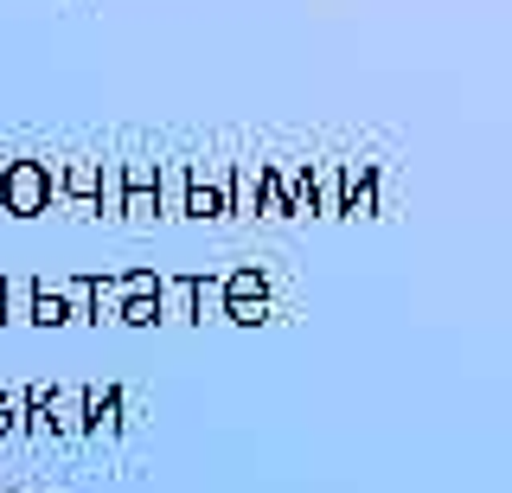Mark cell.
I'll list each match as a JSON object with an SVG mask.
<instances>
[{"instance_id": "cell-1", "label": "cell", "mask_w": 512, "mask_h": 493, "mask_svg": "<svg viewBox=\"0 0 512 493\" xmlns=\"http://www.w3.org/2000/svg\"><path fill=\"white\" fill-rule=\"evenodd\" d=\"M52 167L45 161H0V212L7 218H39L52 212Z\"/></svg>"}, {"instance_id": "cell-2", "label": "cell", "mask_w": 512, "mask_h": 493, "mask_svg": "<svg viewBox=\"0 0 512 493\" xmlns=\"http://www.w3.org/2000/svg\"><path fill=\"white\" fill-rule=\"evenodd\" d=\"M224 321H237V327L269 321V276L256 263H244V269L224 276Z\"/></svg>"}, {"instance_id": "cell-3", "label": "cell", "mask_w": 512, "mask_h": 493, "mask_svg": "<svg viewBox=\"0 0 512 493\" xmlns=\"http://www.w3.org/2000/svg\"><path fill=\"white\" fill-rule=\"evenodd\" d=\"M116 212L128 225H154L160 199H154V167L148 161H116Z\"/></svg>"}, {"instance_id": "cell-4", "label": "cell", "mask_w": 512, "mask_h": 493, "mask_svg": "<svg viewBox=\"0 0 512 493\" xmlns=\"http://www.w3.org/2000/svg\"><path fill=\"white\" fill-rule=\"evenodd\" d=\"M122 308H116V321L122 327H154L160 321V276L154 269H122Z\"/></svg>"}, {"instance_id": "cell-5", "label": "cell", "mask_w": 512, "mask_h": 493, "mask_svg": "<svg viewBox=\"0 0 512 493\" xmlns=\"http://www.w3.org/2000/svg\"><path fill=\"white\" fill-rule=\"evenodd\" d=\"M224 161H199V167H186V199H180V212L186 218H224Z\"/></svg>"}, {"instance_id": "cell-6", "label": "cell", "mask_w": 512, "mask_h": 493, "mask_svg": "<svg viewBox=\"0 0 512 493\" xmlns=\"http://www.w3.org/2000/svg\"><path fill=\"white\" fill-rule=\"evenodd\" d=\"M52 193H64L84 212H103V161H64L52 167Z\"/></svg>"}, {"instance_id": "cell-7", "label": "cell", "mask_w": 512, "mask_h": 493, "mask_svg": "<svg viewBox=\"0 0 512 493\" xmlns=\"http://www.w3.org/2000/svg\"><path fill=\"white\" fill-rule=\"evenodd\" d=\"M378 212V161H346L340 167V218H372Z\"/></svg>"}, {"instance_id": "cell-8", "label": "cell", "mask_w": 512, "mask_h": 493, "mask_svg": "<svg viewBox=\"0 0 512 493\" xmlns=\"http://www.w3.org/2000/svg\"><path fill=\"white\" fill-rule=\"evenodd\" d=\"M122 385H90L84 391V436H122Z\"/></svg>"}, {"instance_id": "cell-9", "label": "cell", "mask_w": 512, "mask_h": 493, "mask_svg": "<svg viewBox=\"0 0 512 493\" xmlns=\"http://www.w3.org/2000/svg\"><path fill=\"white\" fill-rule=\"evenodd\" d=\"M269 161H231L224 173V218H256V186H263Z\"/></svg>"}, {"instance_id": "cell-10", "label": "cell", "mask_w": 512, "mask_h": 493, "mask_svg": "<svg viewBox=\"0 0 512 493\" xmlns=\"http://www.w3.org/2000/svg\"><path fill=\"white\" fill-rule=\"evenodd\" d=\"M39 429L84 436V391H45V417H39Z\"/></svg>"}, {"instance_id": "cell-11", "label": "cell", "mask_w": 512, "mask_h": 493, "mask_svg": "<svg viewBox=\"0 0 512 493\" xmlns=\"http://www.w3.org/2000/svg\"><path fill=\"white\" fill-rule=\"evenodd\" d=\"M26 321L64 327V321H71V301H64V289H52V282H32V289H26Z\"/></svg>"}, {"instance_id": "cell-12", "label": "cell", "mask_w": 512, "mask_h": 493, "mask_svg": "<svg viewBox=\"0 0 512 493\" xmlns=\"http://www.w3.org/2000/svg\"><path fill=\"white\" fill-rule=\"evenodd\" d=\"M308 186H314V218H340V167L308 161Z\"/></svg>"}, {"instance_id": "cell-13", "label": "cell", "mask_w": 512, "mask_h": 493, "mask_svg": "<svg viewBox=\"0 0 512 493\" xmlns=\"http://www.w3.org/2000/svg\"><path fill=\"white\" fill-rule=\"evenodd\" d=\"M160 321H192V276H160Z\"/></svg>"}, {"instance_id": "cell-14", "label": "cell", "mask_w": 512, "mask_h": 493, "mask_svg": "<svg viewBox=\"0 0 512 493\" xmlns=\"http://www.w3.org/2000/svg\"><path fill=\"white\" fill-rule=\"evenodd\" d=\"M224 314V276H192V321Z\"/></svg>"}, {"instance_id": "cell-15", "label": "cell", "mask_w": 512, "mask_h": 493, "mask_svg": "<svg viewBox=\"0 0 512 493\" xmlns=\"http://www.w3.org/2000/svg\"><path fill=\"white\" fill-rule=\"evenodd\" d=\"M256 212L263 218H288V199H282V173L263 167V186H256Z\"/></svg>"}, {"instance_id": "cell-16", "label": "cell", "mask_w": 512, "mask_h": 493, "mask_svg": "<svg viewBox=\"0 0 512 493\" xmlns=\"http://www.w3.org/2000/svg\"><path fill=\"white\" fill-rule=\"evenodd\" d=\"M13 429H20V397L0 385V436H13Z\"/></svg>"}, {"instance_id": "cell-17", "label": "cell", "mask_w": 512, "mask_h": 493, "mask_svg": "<svg viewBox=\"0 0 512 493\" xmlns=\"http://www.w3.org/2000/svg\"><path fill=\"white\" fill-rule=\"evenodd\" d=\"M7 301H13V282L0 276V321H7Z\"/></svg>"}]
</instances>
